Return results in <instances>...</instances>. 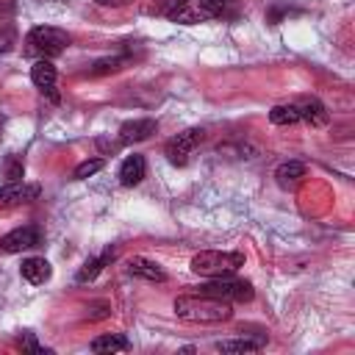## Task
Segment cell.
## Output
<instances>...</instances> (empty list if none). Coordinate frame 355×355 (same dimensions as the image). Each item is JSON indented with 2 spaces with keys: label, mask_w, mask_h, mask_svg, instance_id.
<instances>
[{
  "label": "cell",
  "mask_w": 355,
  "mask_h": 355,
  "mask_svg": "<svg viewBox=\"0 0 355 355\" xmlns=\"http://www.w3.org/2000/svg\"><path fill=\"white\" fill-rule=\"evenodd\" d=\"M175 313L183 322H194V324H216V322H227L233 316L230 302L208 297V294H180L175 300Z\"/></svg>",
  "instance_id": "cell-1"
},
{
  "label": "cell",
  "mask_w": 355,
  "mask_h": 355,
  "mask_svg": "<svg viewBox=\"0 0 355 355\" xmlns=\"http://www.w3.org/2000/svg\"><path fill=\"white\" fill-rule=\"evenodd\" d=\"M169 22L178 25H197L216 17L236 14V0H172V6L164 11Z\"/></svg>",
  "instance_id": "cell-2"
},
{
  "label": "cell",
  "mask_w": 355,
  "mask_h": 355,
  "mask_svg": "<svg viewBox=\"0 0 355 355\" xmlns=\"http://www.w3.org/2000/svg\"><path fill=\"white\" fill-rule=\"evenodd\" d=\"M22 44V53L28 58H55L69 47V33L53 25H36L28 31Z\"/></svg>",
  "instance_id": "cell-3"
},
{
  "label": "cell",
  "mask_w": 355,
  "mask_h": 355,
  "mask_svg": "<svg viewBox=\"0 0 355 355\" xmlns=\"http://www.w3.org/2000/svg\"><path fill=\"white\" fill-rule=\"evenodd\" d=\"M244 266V252H225V250H202L191 258V272L200 277H225L236 275Z\"/></svg>",
  "instance_id": "cell-4"
},
{
  "label": "cell",
  "mask_w": 355,
  "mask_h": 355,
  "mask_svg": "<svg viewBox=\"0 0 355 355\" xmlns=\"http://www.w3.org/2000/svg\"><path fill=\"white\" fill-rule=\"evenodd\" d=\"M197 294H208L225 302H250L255 297V288L247 280H236L233 275H225V277H208V283H202Z\"/></svg>",
  "instance_id": "cell-5"
},
{
  "label": "cell",
  "mask_w": 355,
  "mask_h": 355,
  "mask_svg": "<svg viewBox=\"0 0 355 355\" xmlns=\"http://www.w3.org/2000/svg\"><path fill=\"white\" fill-rule=\"evenodd\" d=\"M202 136H205V130H202V128H189V130L178 133L175 139H169V141H166V147H164L166 161H169V164H175V166H183V164L189 161L191 150L202 141Z\"/></svg>",
  "instance_id": "cell-6"
},
{
  "label": "cell",
  "mask_w": 355,
  "mask_h": 355,
  "mask_svg": "<svg viewBox=\"0 0 355 355\" xmlns=\"http://www.w3.org/2000/svg\"><path fill=\"white\" fill-rule=\"evenodd\" d=\"M44 239V233L36 227V225H22V227H14L11 233H6L0 239V250L3 252H22V250H33L39 247Z\"/></svg>",
  "instance_id": "cell-7"
},
{
  "label": "cell",
  "mask_w": 355,
  "mask_h": 355,
  "mask_svg": "<svg viewBox=\"0 0 355 355\" xmlns=\"http://www.w3.org/2000/svg\"><path fill=\"white\" fill-rule=\"evenodd\" d=\"M55 78H58V72H55V67H53L50 58H36V61H33V67H31V80H33V86H36L42 94H47L53 103H58Z\"/></svg>",
  "instance_id": "cell-8"
},
{
  "label": "cell",
  "mask_w": 355,
  "mask_h": 355,
  "mask_svg": "<svg viewBox=\"0 0 355 355\" xmlns=\"http://www.w3.org/2000/svg\"><path fill=\"white\" fill-rule=\"evenodd\" d=\"M39 186L36 183H25V180H11L0 189V208H14L22 202H31L39 197Z\"/></svg>",
  "instance_id": "cell-9"
},
{
  "label": "cell",
  "mask_w": 355,
  "mask_h": 355,
  "mask_svg": "<svg viewBox=\"0 0 355 355\" xmlns=\"http://www.w3.org/2000/svg\"><path fill=\"white\" fill-rule=\"evenodd\" d=\"M158 130L155 119H130L119 128V144H133V141H144Z\"/></svg>",
  "instance_id": "cell-10"
},
{
  "label": "cell",
  "mask_w": 355,
  "mask_h": 355,
  "mask_svg": "<svg viewBox=\"0 0 355 355\" xmlns=\"http://www.w3.org/2000/svg\"><path fill=\"white\" fill-rule=\"evenodd\" d=\"M128 272H130L133 277L147 280V283H164V280H166V272L161 269V263H155V261H150V258H141V255H136V258L128 261Z\"/></svg>",
  "instance_id": "cell-11"
},
{
  "label": "cell",
  "mask_w": 355,
  "mask_h": 355,
  "mask_svg": "<svg viewBox=\"0 0 355 355\" xmlns=\"http://www.w3.org/2000/svg\"><path fill=\"white\" fill-rule=\"evenodd\" d=\"M275 180H277V186H280L283 191H294V189L305 180V164H300V161H286V164H280V166L275 169Z\"/></svg>",
  "instance_id": "cell-12"
},
{
  "label": "cell",
  "mask_w": 355,
  "mask_h": 355,
  "mask_svg": "<svg viewBox=\"0 0 355 355\" xmlns=\"http://www.w3.org/2000/svg\"><path fill=\"white\" fill-rule=\"evenodd\" d=\"M297 111H300V122H308L311 128H322V125H327V119H330L327 108H324L316 97H308V100L297 103Z\"/></svg>",
  "instance_id": "cell-13"
},
{
  "label": "cell",
  "mask_w": 355,
  "mask_h": 355,
  "mask_svg": "<svg viewBox=\"0 0 355 355\" xmlns=\"http://www.w3.org/2000/svg\"><path fill=\"white\" fill-rule=\"evenodd\" d=\"M144 172H147L144 158L133 153V155H128V158L122 161V166H119V183H122V186H136V183L144 180Z\"/></svg>",
  "instance_id": "cell-14"
},
{
  "label": "cell",
  "mask_w": 355,
  "mask_h": 355,
  "mask_svg": "<svg viewBox=\"0 0 355 355\" xmlns=\"http://www.w3.org/2000/svg\"><path fill=\"white\" fill-rule=\"evenodd\" d=\"M19 275H22L28 283L42 286V283H47V280H50L53 269H50V263H47L44 258H25V261H22V266H19Z\"/></svg>",
  "instance_id": "cell-15"
},
{
  "label": "cell",
  "mask_w": 355,
  "mask_h": 355,
  "mask_svg": "<svg viewBox=\"0 0 355 355\" xmlns=\"http://www.w3.org/2000/svg\"><path fill=\"white\" fill-rule=\"evenodd\" d=\"M114 255H116V252L108 247V250H105V252H100L97 258H89V261H86V263L78 269L75 283H89V280H94V277H97V275L105 269V263H111V261H114Z\"/></svg>",
  "instance_id": "cell-16"
},
{
  "label": "cell",
  "mask_w": 355,
  "mask_h": 355,
  "mask_svg": "<svg viewBox=\"0 0 355 355\" xmlns=\"http://www.w3.org/2000/svg\"><path fill=\"white\" fill-rule=\"evenodd\" d=\"M130 344H128V338L122 336V333H103V336H97L94 341H92V352H97V355H111V352H125Z\"/></svg>",
  "instance_id": "cell-17"
},
{
  "label": "cell",
  "mask_w": 355,
  "mask_h": 355,
  "mask_svg": "<svg viewBox=\"0 0 355 355\" xmlns=\"http://www.w3.org/2000/svg\"><path fill=\"white\" fill-rule=\"evenodd\" d=\"M266 344V338H233V341H216L219 352H255Z\"/></svg>",
  "instance_id": "cell-18"
},
{
  "label": "cell",
  "mask_w": 355,
  "mask_h": 355,
  "mask_svg": "<svg viewBox=\"0 0 355 355\" xmlns=\"http://www.w3.org/2000/svg\"><path fill=\"white\" fill-rule=\"evenodd\" d=\"M269 119H272V125H297V122H300V111H297V103L275 105V108L269 111Z\"/></svg>",
  "instance_id": "cell-19"
},
{
  "label": "cell",
  "mask_w": 355,
  "mask_h": 355,
  "mask_svg": "<svg viewBox=\"0 0 355 355\" xmlns=\"http://www.w3.org/2000/svg\"><path fill=\"white\" fill-rule=\"evenodd\" d=\"M103 158H89V161H83V164H78L75 166V180H86V178H92L94 172H100L103 169Z\"/></svg>",
  "instance_id": "cell-20"
},
{
  "label": "cell",
  "mask_w": 355,
  "mask_h": 355,
  "mask_svg": "<svg viewBox=\"0 0 355 355\" xmlns=\"http://www.w3.org/2000/svg\"><path fill=\"white\" fill-rule=\"evenodd\" d=\"M19 349H22V352H33V355H50V352H53V349L42 347V344L36 341L33 333H22V338H19Z\"/></svg>",
  "instance_id": "cell-21"
},
{
  "label": "cell",
  "mask_w": 355,
  "mask_h": 355,
  "mask_svg": "<svg viewBox=\"0 0 355 355\" xmlns=\"http://www.w3.org/2000/svg\"><path fill=\"white\" fill-rule=\"evenodd\" d=\"M122 67V58H100L92 67V75H105V72H116Z\"/></svg>",
  "instance_id": "cell-22"
},
{
  "label": "cell",
  "mask_w": 355,
  "mask_h": 355,
  "mask_svg": "<svg viewBox=\"0 0 355 355\" xmlns=\"http://www.w3.org/2000/svg\"><path fill=\"white\" fill-rule=\"evenodd\" d=\"M22 172H25L22 161H19V158H11V164H8V172H6L8 183H11V180H19V178H22Z\"/></svg>",
  "instance_id": "cell-23"
},
{
  "label": "cell",
  "mask_w": 355,
  "mask_h": 355,
  "mask_svg": "<svg viewBox=\"0 0 355 355\" xmlns=\"http://www.w3.org/2000/svg\"><path fill=\"white\" fill-rule=\"evenodd\" d=\"M108 305L105 302H97V305H92V311H89V319H103V316H108Z\"/></svg>",
  "instance_id": "cell-24"
},
{
  "label": "cell",
  "mask_w": 355,
  "mask_h": 355,
  "mask_svg": "<svg viewBox=\"0 0 355 355\" xmlns=\"http://www.w3.org/2000/svg\"><path fill=\"white\" fill-rule=\"evenodd\" d=\"M97 6H111V8H119V6H128L130 0H94Z\"/></svg>",
  "instance_id": "cell-25"
},
{
  "label": "cell",
  "mask_w": 355,
  "mask_h": 355,
  "mask_svg": "<svg viewBox=\"0 0 355 355\" xmlns=\"http://www.w3.org/2000/svg\"><path fill=\"white\" fill-rule=\"evenodd\" d=\"M3 14H11V0H0V17Z\"/></svg>",
  "instance_id": "cell-26"
}]
</instances>
